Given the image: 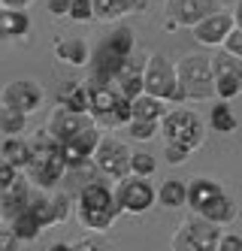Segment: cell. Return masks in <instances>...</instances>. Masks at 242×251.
Returning <instances> with one entry per match:
<instances>
[{
    "instance_id": "obj_1",
    "label": "cell",
    "mask_w": 242,
    "mask_h": 251,
    "mask_svg": "<svg viewBox=\"0 0 242 251\" xmlns=\"http://www.w3.org/2000/svg\"><path fill=\"white\" fill-rule=\"evenodd\" d=\"M88 115L100 127H127L130 118H134V109L115 85L88 79Z\"/></svg>"
},
{
    "instance_id": "obj_2",
    "label": "cell",
    "mask_w": 242,
    "mask_h": 251,
    "mask_svg": "<svg viewBox=\"0 0 242 251\" xmlns=\"http://www.w3.org/2000/svg\"><path fill=\"white\" fill-rule=\"evenodd\" d=\"M176 76L185 103H203L215 100V76H212V55L206 51H191L176 61Z\"/></svg>"
},
{
    "instance_id": "obj_3",
    "label": "cell",
    "mask_w": 242,
    "mask_h": 251,
    "mask_svg": "<svg viewBox=\"0 0 242 251\" xmlns=\"http://www.w3.org/2000/svg\"><path fill=\"white\" fill-rule=\"evenodd\" d=\"M67 160H64V151H61V142L54 136H40L33 142V157H30V167H27V178L36 185V188H58L64 178H67Z\"/></svg>"
},
{
    "instance_id": "obj_4",
    "label": "cell",
    "mask_w": 242,
    "mask_h": 251,
    "mask_svg": "<svg viewBox=\"0 0 242 251\" xmlns=\"http://www.w3.org/2000/svg\"><path fill=\"white\" fill-rule=\"evenodd\" d=\"M161 136L163 146H182L194 154L206 142V124L194 109H166L161 118Z\"/></svg>"
},
{
    "instance_id": "obj_5",
    "label": "cell",
    "mask_w": 242,
    "mask_h": 251,
    "mask_svg": "<svg viewBox=\"0 0 242 251\" xmlns=\"http://www.w3.org/2000/svg\"><path fill=\"white\" fill-rule=\"evenodd\" d=\"M218 239H221V224L203 218L200 212H191L173 233L170 248L173 251H215Z\"/></svg>"
},
{
    "instance_id": "obj_6",
    "label": "cell",
    "mask_w": 242,
    "mask_h": 251,
    "mask_svg": "<svg viewBox=\"0 0 242 251\" xmlns=\"http://www.w3.org/2000/svg\"><path fill=\"white\" fill-rule=\"evenodd\" d=\"M142 79H145V91L148 94H155V97H161L166 103H185L182 88H179V76H176V64H170V58L161 55V51L148 55Z\"/></svg>"
},
{
    "instance_id": "obj_7",
    "label": "cell",
    "mask_w": 242,
    "mask_h": 251,
    "mask_svg": "<svg viewBox=\"0 0 242 251\" xmlns=\"http://www.w3.org/2000/svg\"><path fill=\"white\" fill-rule=\"evenodd\" d=\"M115 203L127 215H142V212H148L158 203V191L152 188V182H148L145 176H134V173H130L124 178H118Z\"/></svg>"
},
{
    "instance_id": "obj_8",
    "label": "cell",
    "mask_w": 242,
    "mask_h": 251,
    "mask_svg": "<svg viewBox=\"0 0 242 251\" xmlns=\"http://www.w3.org/2000/svg\"><path fill=\"white\" fill-rule=\"evenodd\" d=\"M212 76L218 100H233L242 94V58L230 55L227 49H218L212 55Z\"/></svg>"
},
{
    "instance_id": "obj_9",
    "label": "cell",
    "mask_w": 242,
    "mask_h": 251,
    "mask_svg": "<svg viewBox=\"0 0 242 251\" xmlns=\"http://www.w3.org/2000/svg\"><path fill=\"white\" fill-rule=\"evenodd\" d=\"M221 9V0H166V30H179V27H194L203 22L206 15Z\"/></svg>"
},
{
    "instance_id": "obj_10",
    "label": "cell",
    "mask_w": 242,
    "mask_h": 251,
    "mask_svg": "<svg viewBox=\"0 0 242 251\" xmlns=\"http://www.w3.org/2000/svg\"><path fill=\"white\" fill-rule=\"evenodd\" d=\"M130 157H134V151H130L121 139H115V136H100L97 149H94V157H91V160L100 167L103 176H109V178H124V176H130Z\"/></svg>"
},
{
    "instance_id": "obj_11",
    "label": "cell",
    "mask_w": 242,
    "mask_h": 251,
    "mask_svg": "<svg viewBox=\"0 0 242 251\" xmlns=\"http://www.w3.org/2000/svg\"><path fill=\"white\" fill-rule=\"evenodd\" d=\"M0 100H3V106H9V109L22 112V115H33L43 106L46 94H43V88L36 85L33 79H15V82H9L3 88Z\"/></svg>"
},
{
    "instance_id": "obj_12",
    "label": "cell",
    "mask_w": 242,
    "mask_h": 251,
    "mask_svg": "<svg viewBox=\"0 0 242 251\" xmlns=\"http://www.w3.org/2000/svg\"><path fill=\"white\" fill-rule=\"evenodd\" d=\"M94 127H100V124L91 118L88 112H70V109H54L52 112V118H49V136H54L58 142H67V139H76V136H82V133H88V130H94Z\"/></svg>"
},
{
    "instance_id": "obj_13",
    "label": "cell",
    "mask_w": 242,
    "mask_h": 251,
    "mask_svg": "<svg viewBox=\"0 0 242 251\" xmlns=\"http://www.w3.org/2000/svg\"><path fill=\"white\" fill-rule=\"evenodd\" d=\"M233 12H224V9H218L212 15H206L203 22H197L191 30H194V40L200 46H209V49H221L227 40V33L233 30Z\"/></svg>"
},
{
    "instance_id": "obj_14",
    "label": "cell",
    "mask_w": 242,
    "mask_h": 251,
    "mask_svg": "<svg viewBox=\"0 0 242 251\" xmlns=\"http://www.w3.org/2000/svg\"><path fill=\"white\" fill-rule=\"evenodd\" d=\"M91 79H97V82H109L112 85L124 70L130 67V58H121L118 51H112L109 46H97V51H91Z\"/></svg>"
},
{
    "instance_id": "obj_15",
    "label": "cell",
    "mask_w": 242,
    "mask_h": 251,
    "mask_svg": "<svg viewBox=\"0 0 242 251\" xmlns=\"http://www.w3.org/2000/svg\"><path fill=\"white\" fill-rule=\"evenodd\" d=\"M52 51H54V58L67 67H88L91 64V46L82 37H58Z\"/></svg>"
},
{
    "instance_id": "obj_16",
    "label": "cell",
    "mask_w": 242,
    "mask_h": 251,
    "mask_svg": "<svg viewBox=\"0 0 242 251\" xmlns=\"http://www.w3.org/2000/svg\"><path fill=\"white\" fill-rule=\"evenodd\" d=\"M97 142H100V130H88L76 139H67L61 142V151H64V160H67V167H79V164H88L91 157H94V149H97Z\"/></svg>"
},
{
    "instance_id": "obj_17",
    "label": "cell",
    "mask_w": 242,
    "mask_h": 251,
    "mask_svg": "<svg viewBox=\"0 0 242 251\" xmlns=\"http://www.w3.org/2000/svg\"><path fill=\"white\" fill-rule=\"evenodd\" d=\"M30 30V15L27 9H0V40L15 43V40H25Z\"/></svg>"
},
{
    "instance_id": "obj_18",
    "label": "cell",
    "mask_w": 242,
    "mask_h": 251,
    "mask_svg": "<svg viewBox=\"0 0 242 251\" xmlns=\"http://www.w3.org/2000/svg\"><path fill=\"white\" fill-rule=\"evenodd\" d=\"M76 215H79V221L85 230L91 233H106L109 227H112V221L121 215L118 203L115 206H106V209H91V206H76Z\"/></svg>"
},
{
    "instance_id": "obj_19",
    "label": "cell",
    "mask_w": 242,
    "mask_h": 251,
    "mask_svg": "<svg viewBox=\"0 0 242 251\" xmlns=\"http://www.w3.org/2000/svg\"><path fill=\"white\" fill-rule=\"evenodd\" d=\"M200 215H203V218H209V221H215V224H221V227H227V224L236 221L239 206H236V200H233L227 191H221L212 203H206V206L200 209Z\"/></svg>"
},
{
    "instance_id": "obj_20",
    "label": "cell",
    "mask_w": 242,
    "mask_h": 251,
    "mask_svg": "<svg viewBox=\"0 0 242 251\" xmlns=\"http://www.w3.org/2000/svg\"><path fill=\"white\" fill-rule=\"evenodd\" d=\"M30 203V185L25 182V176L6 191H0V206H3V218H15L18 212H25Z\"/></svg>"
},
{
    "instance_id": "obj_21",
    "label": "cell",
    "mask_w": 242,
    "mask_h": 251,
    "mask_svg": "<svg viewBox=\"0 0 242 251\" xmlns=\"http://www.w3.org/2000/svg\"><path fill=\"white\" fill-rule=\"evenodd\" d=\"M130 109H134V118H139V121H161L166 115V109H170V103L155 97V94H148V91H142L139 97L130 100Z\"/></svg>"
},
{
    "instance_id": "obj_22",
    "label": "cell",
    "mask_w": 242,
    "mask_h": 251,
    "mask_svg": "<svg viewBox=\"0 0 242 251\" xmlns=\"http://www.w3.org/2000/svg\"><path fill=\"white\" fill-rule=\"evenodd\" d=\"M224 191L215 178H209V176H200V178H194V182L188 185V206L194 209V212H200L206 203H212L215 197Z\"/></svg>"
},
{
    "instance_id": "obj_23",
    "label": "cell",
    "mask_w": 242,
    "mask_h": 251,
    "mask_svg": "<svg viewBox=\"0 0 242 251\" xmlns=\"http://www.w3.org/2000/svg\"><path fill=\"white\" fill-rule=\"evenodd\" d=\"M0 154H3V160L15 164L18 170H27L30 157H33V142H27L22 136H6L3 146H0Z\"/></svg>"
},
{
    "instance_id": "obj_24",
    "label": "cell",
    "mask_w": 242,
    "mask_h": 251,
    "mask_svg": "<svg viewBox=\"0 0 242 251\" xmlns=\"http://www.w3.org/2000/svg\"><path fill=\"white\" fill-rule=\"evenodd\" d=\"M54 103H58L61 109H70V112H88V85H79V82L61 85Z\"/></svg>"
},
{
    "instance_id": "obj_25",
    "label": "cell",
    "mask_w": 242,
    "mask_h": 251,
    "mask_svg": "<svg viewBox=\"0 0 242 251\" xmlns=\"http://www.w3.org/2000/svg\"><path fill=\"white\" fill-rule=\"evenodd\" d=\"M136 9V0H94V19L100 22H118Z\"/></svg>"
},
{
    "instance_id": "obj_26",
    "label": "cell",
    "mask_w": 242,
    "mask_h": 251,
    "mask_svg": "<svg viewBox=\"0 0 242 251\" xmlns=\"http://www.w3.org/2000/svg\"><path fill=\"white\" fill-rule=\"evenodd\" d=\"M158 203L163 209H179V206H188V185L182 178H166V182L158 188Z\"/></svg>"
},
{
    "instance_id": "obj_27",
    "label": "cell",
    "mask_w": 242,
    "mask_h": 251,
    "mask_svg": "<svg viewBox=\"0 0 242 251\" xmlns=\"http://www.w3.org/2000/svg\"><path fill=\"white\" fill-rule=\"evenodd\" d=\"M9 227H12V233L18 236V242H33L43 233V221L36 218L30 209H25V212H18L15 218H9Z\"/></svg>"
},
{
    "instance_id": "obj_28",
    "label": "cell",
    "mask_w": 242,
    "mask_h": 251,
    "mask_svg": "<svg viewBox=\"0 0 242 251\" xmlns=\"http://www.w3.org/2000/svg\"><path fill=\"white\" fill-rule=\"evenodd\" d=\"M103 46H109L112 51H118L121 58H130V55H134V46H136L134 27H127V25H115L112 30H109V37L103 40Z\"/></svg>"
},
{
    "instance_id": "obj_29",
    "label": "cell",
    "mask_w": 242,
    "mask_h": 251,
    "mask_svg": "<svg viewBox=\"0 0 242 251\" xmlns=\"http://www.w3.org/2000/svg\"><path fill=\"white\" fill-rule=\"evenodd\" d=\"M115 88H118V91L127 97V100H134V97H139L142 91H145V79H142V70H136L134 64H130L127 70H124V73L112 82Z\"/></svg>"
},
{
    "instance_id": "obj_30",
    "label": "cell",
    "mask_w": 242,
    "mask_h": 251,
    "mask_svg": "<svg viewBox=\"0 0 242 251\" xmlns=\"http://www.w3.org/2000/svg\"><path fill=\"white\" fill-rule=\"evenodd\" d=\"M209 127L218 133H233L236 130V115L227 106V100H215V106L209 109Z\"/></svg>"
},
{
    "instance_id": "obj_31",
    "label": "cell",
    "mask_w": 242,
    "mask_h": 251,
    "mask_svg": "<svg viewBox=\"0 0 242 251\" xmlns=\"http://www.w3.org/2000/svg\"><path fill=\"white\" fill-rule=\"evenodd\" d=\"M25 124H27V115L9 109V106H3V109H0V130H3L6 136H22Z\"/></svg>"
},
{
    "instance_id": "obj_32",
    "label": "cell",
    "mask_w": 242,
    "mask_h": 251,
    "mask_svg": "<svg viewBox=\"0 0 242 251\" xmlns=\"http://www.w3.org/2000/svg\"><path fill=\"white\" fill-rule=\"evenodd\" d=\"M27 209H30V212L36 215V218L43 221V227H52V224H58V221H54V203H52V197H43V194L30 197Z\"/></svg>"
},
{
    "instance_id": "obj_33",
    "label": "cell",
    "mask_w": 242,
    "mask_h": 251,
    "mask_svg": "<svg viewBox=\"0 0 242 251\" xmlns=\"http://www.w3.org/2000/svg\"><path fill=\"white\" fill-rule=\"evenodd\" d=\"M127 133H130V139H136V142H148V139H155V136L161 133V121H139V118H130Z\"/></svg>"
},
{
    "instance_id": "obj_34",
    "label": "cell",
    "mask_w": 242,
    "mask_h": 251,
    "mask_svg": "<svg viewBox=\"0 0 242 251\" xmlns=\"http://www.w3.org/2000/svg\"><path fill=\"white\" fill-rule=\"evenodd\" d=\"M158 170V160L155 154H145V151H134V157H130V173L134 176H145V178H152Z\"/></svg>"
},
{
    "instance_id": "obj_35",
    "label": "cell",
    "mask_w": 242,
    "mask_h": 251,
    "mask_svg": "<svg viewBox=\"0 0 242 251\" xmlns=\"http://www.w3.org/2000/svg\"><path fill=\"white\" fill-rule=\"evenodd\" d=\"M70 19L73 22H94V0H73Z\"/></svg>"
},
{
    "instance_id": "obj_36",
    "label": "cell",
    "mask_w": 242,
    "mask_h": 251,
    "mask_svg": "<svg viewBox=\"0 0 242 251\" xmlns=\"http://www.w3.org/2000/svg\"><path fill=\"white\" fill-rule=\"evenodd\" d=\"M18 178H22V170L9 160H0V191H6L9 185H15Z\"/></svg>"
},
{
    "instance_id": "obj_37",
    "label": "cell",
    "mask_w": 242,
    "mask_h": 251,
    "mask_svg": "<svg viewBox=\"0 0 242 251\" xmlns=\"http://www.w3.org/2000/svg\"><path fill=\"white\" fill-rule=\"evenodd\" d=\"M52 203H54V221H67L70 218V194H54L52 197Z\"/></svg>"
},
{
    "instance_id": "obj_38",
    "label": "cell",
    "mask_w": 242,
    "mask_h": 251,
    "mask_svg": "<svg viewBox=\"0 0 242 251\" xmlns=\"http://www.w3.org/2000/svg\"><path fill=\"white\" fill-rule=\"evenodd\" d=\"M221 49H227L230 55L242 58V27H233V30L227 33V40H224V46H221Z\"/></svg>"
},
{
    "instance_id": "obj_39",
    "label": "cell",
    "mask_w": 242,
    "mask_h": 251,
    "mask_svg": "<svg viewBox=\"0 0 242 251\" xmlns=\"http://www.w3.org/2000/svg\"><path fill=\"white\" fill-rule=\"evenodd\" d=\"M215 251H242V236H236V233H221Z\"/></svg>"
},
{
    "instance_id": "obj_40",
    "label": "cell",
    "mask_w": 242,
    "mask_h": 251,
    "mask_svg": "<svg viewBox=\"0 0 242 251\" xmlns=\"http://www.w3.org/2000/svg\"><path fill=\"white\" fill-rule=\"evenodd\" d=\"M163 157L170 160V164H185V160L191 157V151L182 149V146H166V149H163Z\"/></svg>"
},
{
    "instance_id": "obj_41",
    "label": "cell",
    "mask_w": 242,
    "mask_h": 251,
    "mask_svg": "<svg viewBox=\"0 0 242 251\" xmlns=\"http://www.w3.org/2000/svg\"><path fill=\"white\" fill-rule=\"evenodd\" d=\"M70 6L73 0H49V12L54 19H70Z\"/></svg>"
},
{
    "instance_id": "obj_42",
    "label": "cell",
    "mask_w": 242,
    "mask_h": 251,
    "mask_svg": "<svg viewBox=\"0 0 242 251\" xmlns=\"http://www.w3.org/2000/svg\"><path fill=\"white\" fill-rule=\"evenodd\" d=\"M18 245V236L12 233V227H3L0 230V251H12Z\"/></svg>"
},
{
    "instance_id": "obj_43",
    "label": "cell",
    "mask_w": 242,
    "mask_h": 251,
    "mask_svg": "<svg viewBox=\"0 0 242 251\" xmlns=\"http://www.w3.org/2000/svg\"><path fill=\"white\" fill-rule=\"evenodd\" d=\"M33 3V0H0V6H6V9H27Z\"/></svg>"
},
{
    "instance_id": "obj_44",
    "label": "cell",
    "mask_w": 242,
    "mask_h": 251,
    "mask_svg": "<svg viewBox=\"0 0 242 251\" xmlns=\"http://www.w3.org/2000/svg\"><path fill=\"white\" fill-rule=\"evenodd\" d=\"M233 25H236V27H242V0L233 6Z\"/></svg>"
},
{
    "instance_id": "obj_45",
    "label": "cell",
    "mask_w": 242,
    "mask_h": 251,
    "mask_svg": "<svg viewBox=\"0 0 242 251\" xmlns=\"http://www.w3.org/2000/svg\"><path fill=\"white\" fill-rule=\"evenodd\" d=\"M145 3H148V0H136V9H142V6H145Z\"/></svg>"
},
{
    "instance_id": "obj_46",
    "label": "cell",
    "mask_w": 242,
    "mask_h": 251,
    "mask_svg": "<svg viewBox=\"0 0 242 251\" xmlns=\"http://www.w3.org/2000/svg\"><path fill=\"white\" fill-rule=\"evenodd\" d=\"M0 218H3V206H0Z\"/></svg>"
},
{
    "instance_id": "obj_47",
    "label": "cell",
    "mask_w": 242,
    "mask_h": 251,
    "mask_svg": "<svg viewBox=\"0 0 242 251\" xmlns=\"http://www.w3.org/2000/svg\"><path fill=\"white\" fill-rule=\"evenodd\" d=\"M0 9H3V6H0Z\"/></svg>"
}]
</instances>
